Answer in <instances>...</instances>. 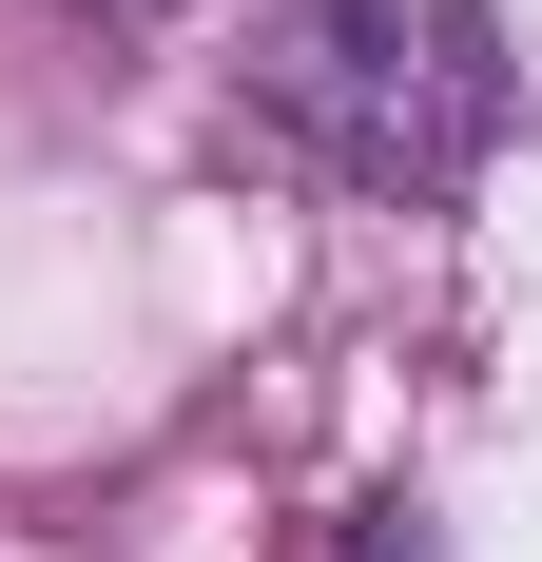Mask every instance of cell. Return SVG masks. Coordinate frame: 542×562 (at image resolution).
<instances>
[{
    "instance_id": "cell-1",
    "label": "cell",
    "mask_w": 542,
    "mask_h": 562,
    "mask_svg": "<svg viewBox=\"0 0 542 562\" xmlns=\"http://www.w3.org/2000/svg\"><path fill=\"white\" fill-rule=\"evenodd\" d=\"M252 116L349 194H465L504 136V20L485 0H271Z\"/></svg>"
},
{
    "instance_id": "cell-2",
    "label": "cell",
    "mask_w": 542,
    "mask_h": 562,
    "mask_svg": "<svg viewBox=\"0 0 542 562\" xmlns=\"http://www.w3.org/2000/svg\"><path fill=\"white\" fill-rule=\"evenodd\" d=\"M58 20H174V0H58Z\"/></svg>"
}]
</instances>
